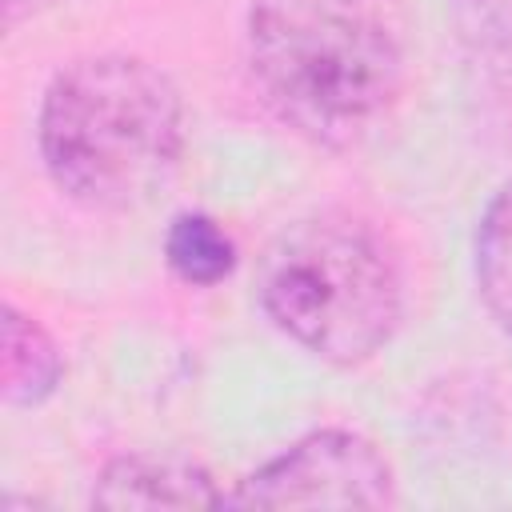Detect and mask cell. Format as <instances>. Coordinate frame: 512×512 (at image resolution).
<instances>
[{
	"label": "cell",
	"instance_id": "8",
	"mask_svg": "<svg viewBox=\"0 0 512 512\" xmlns=\"http://www.w3.org/2000/svg\"><path fill=\"white\" fill-rule=\"evenodd\" d=\"M164 260L184 284L212 288L236 272V244L208 212H180L164 232Z\"/></svg>",
	"mask_w": 512,
	"mask_h": 512
},
{
	"label": "cell",
	"instance_id": "4",
	"mask_svg": "<svg viewBox=\"0 0 512 512\" xmlns=\"http://www.w3.org/2000/svg\"><path fill=\"white\" fill-rule=\"evenodd\" d=\"M396 480L384 452L348 428H320L248 472L224 508H388Z\"/></svg>",
	"mask_w": 512,
	"mask_h": 512
},
{
	"label": "cell",
	"instance_id": "9",
	"mask_svg": "<svg viewBox=\"0 0 512 512\" xmlns=\"http://www.w3.org/2000/svg\"><path fill=\"white\" fill-rule=\"evenodd\" d=\"M56 0H4V24L8 28H16L24 16H32V12H40V8H52Z\"/></svg>",
	"mask_w": 512,
	"mask_h": 512
},
{
	"label": "cell",
	"instance_id": "7",
	"mask_svg": "<svg viewBox=\"0 0 512 512\" xmlns=\"http://www.w3.org/2000/svg\"><path fill=\"white\" fill-rule=\"evenodd\" d=\"M480 300L492 320L512 336V180L488 200L472 240Z\"/></svg>",
	"mask_w": 512,
	"mask_h": 512
},
{
	"label": "cell",
	"instance_id": "1",
	"mask_svg": "<svg viewBox=\"0 0 512 512\" xmlns=\"http://www.w3.org/2000/svg\"><path fill=\"white\" fill-rule=\"evenodd\" d=\"M36 144L68 200L128 212L148 204L184 156V96L140 56H80L48 80Z\"/></svg>",
	"mask_w": 512,
	"mask_h": 512
},
{
	"label": "cell",
	"instance_id": "2",
	"mask_svg": "<svg viewBox=\"0 0 512 512\" xmlns=\"http://www.w3.org/2000/svg\"><path fill=\"white\" fill-rule=\"evenodd\" d=\"M248 64L268 104L320 144H348L404 92L388 0H252Z\"/></svg>",
	"mask_w": 512,
	"mask_h": 512
},
{
	"label": "cell",
	"instance_id": "5",
	"mask_svg": "<svg viewBox=\"0 0 512 512\" xmlns=\"http://www.w3.org/2000/svg\"><path fill=\"white\" fill-rule=\"evenodd\" d=\"M96 508H224L216 480L184 460L156 452H124L108 460L92 484Z\"/></svg>",
	"mask_w": 512,
	"mask_h": 512
},
{
	"label": "cell",
	"instance_id": "3",
	"mask_svg": "<svg viewBox=\"0 0 512 512\" xmlns=\"http://www.w3.org/2000/svg\"><path fill=\"white\" fill-rule=\"evenodd\" d=\"M268 320L328 364L372 360L400 328V268L364 220L308 216L276 236L260 268Z\"/></svg>",
	"mask_w": 512,
	"mask_h": 512
},
{
	"label": "cell",
	"instance_id": "6",
	"mask_svg": "<svg viewBox=\"0 0 512 512\" xmlns=\"http://www.w3.org/2000/svg\"><path fill=\"white\" fill-rule=\"evenodd\" d=\"M0 392L8 408H40L64 380V356L56 340L24 316L16 304H4L0 324Z\"/></svg>",
	"mask_w": 512,
	"mask_h": 512
}]
</instances>
